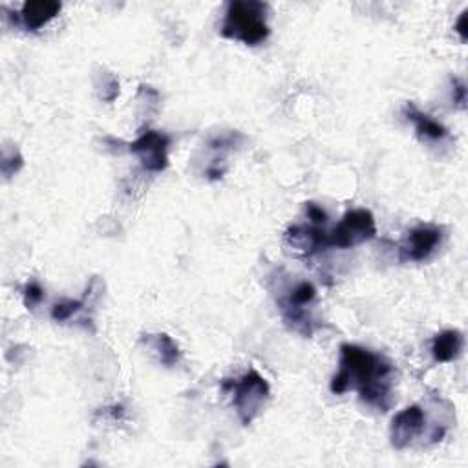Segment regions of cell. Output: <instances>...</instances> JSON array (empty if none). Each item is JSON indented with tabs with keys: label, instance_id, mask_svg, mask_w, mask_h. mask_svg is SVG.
<instances>
[{
	"label": "cell",
	"instance_id": "1",
	"mask_svg": "<svg viewBox=\"0 0 468 468\" xmlns=\"http://www.w3.org/2000/svg\"><path fill=\"white\" fill-rule=\"evenodd\" d=\"M392 375L393 368L384 357L354 344H342L340 368L329 388L335 395L356 388L366 404L386 412L393 400Z\"/></svg>",
	"mask_w": 468,
	"mask_h": 468
},
{
	"label": "cell",
	"instance_id": "2",
	"mask_svg": "<svg viewBox=\"0 0 468 468\" xmlns=\"http://www.w3.org/2000/svg\"><path fill=\"white\" fill-rule=\"evenodd\" d=\"M221 35L240 40L248 46H258L269 37L267 6L256 0H237L230 3L221 24Z\"/></svg>",
	"mask_w": 468,
	"mask_h": 468
},
{
	"label": "cell",
	"instance_id": "3",
	"mask_svg": "<svg viewBox=\"0 0 468 468\" xmlns=\"http://www.w3.org/2000/svg\"><path fill=\"white\" fill-rule=\"evenodd\" d=\"M225 388L232 390V402L244 425H251L260 416L271 393L267 381L255 370L248 372L237 382L225 384Z\"/></svg>",
	"mask_w": 468,
	"mask_h": 468
},
{
	"label": "cell",
	"instance_id": "4",
	"mask_svg": "<svg viewBox=\"0 0 468 468\" xmlns=\"http://www.w3.org/2000/svg\"><path fill=\"white\" fill-rule=\"evenodd\" d=\"M317 299V289L311 282L302 280L287 287L285 295L278 299L280 311L285 322L302 335L310 337L313 333V320L310 317V306Z\"/></svg>",
	"mask_w": 468,
	"mask_h": 468
},
{
	"label": "cell",
	"instance_id": "5",
	"mask_svg": "<svg viewBox=\"0 0 468 468\" xmlns=\"http://www.w3.org/2000/svg\"><path fill=\"white\" fill-rule=\"evenodd\" d=\"M377 225L375 218L366 209H356L344 214L340 223L328 234V248L349 249L375 238Z\"/></svg>",
	"mask_w": 468,
	"mask_h": 468
},
{
	"label": "cell",
	"instance_id": "6",
	"mask_svg": "<svg viewBox=\"0 0 468 468\" xmlns=\"http://www.w3.org/2000/svg\"><path fill=\"white\" fill-rule=\"evenodd\" d=\"M443 242V229L437 225H419L408 232L400 244V258L404 262L428 260Z\"/></svg>",
	"mask_w": 468,
	"mask_h": 468
},
{
	"label": "cell",
	"instance_id": "7",
	"mask_svg": "<svg viewBox=\"0 0 468 468\" xmlns=\"http://www.w3.org/2000/svg\"><path fill=\"white\" fill-rule=\"evenodd\" d=\"M427 428V414L421 406H408L402 412H399L390 428V439L393 448L404 450L412 446Z\"/></svg>",
	"mask_w": 468,
	"mask_h": 468
},
{
	"label": "cell",
	"instance_id": "8",
	"mask_svg": "<svg viewBox=\"0 0 468 468\" xmlns=\"http://www.w3.org/2000/svg\"><path fill=\"white\" fill-rule=\"evenodd\" d=\"M168 136L158 130H147L134 143H130V152L138 156L145 170L161 172L168 165Z\"/></svg>",
	"mask_w": 468,
	"mask_h": 468
},
{
	"label": "cell",
	"instance_id": "9",
	"mask_svg": "<svg viewBox=\"0 0 468 468\" xmlns=\"http://www.w3.org/2000/svg\"><path fill=\"white\" fill-rule=\"evenodd\" d=\"M284 248L289 255L306 258L328 248V234L317 227L292 225L284 232Z\"/></svg>",
	"mask_w": 468,
	"mask_h": 468
},
{
	"label": "cell",
	"instance_id": "10",
	"mask_svg": "<svg viewBox=\"0 0 468 468\" xmlns=\"http://www.w3.org/2000/svg\"><path fill=\"white\" fill-rule=\"evenodd\" d=\"M404 113L408 117V122H412L414 127H416V132L418 136L423 140V141H430V143H441L448 138V130L439 123L436 122L434 117H430L428 113L421 112L416 104L408 103L404 106Z\"/></svg>",
	"mask_w": 468,
	"mask_h": 468
},
{
	"label": "cell",
	"instance_id": "11",
	"mask_svg": "<svg viewBox=\"0 0 468 468\" xmlns=\"http://www.w3.org/2000/svg\"><path fill=\"white\" fill-rule=\"evenodd\" d=\"M61 8L63 6L58 3H53V0H35V3H26L21 10L22 26L30 32H37L61 14Z\"/></svg>",
	"mask_w": 468,
	"mask_h": 468
},
{
	"label": "cell",
	"instance_id": "12",
	"mask_svg": "<svg viewBox=\"0 0 468 468\" xmlns=\"http://www.w3.org/2000/svg\"><path fill=\"white\" fill-rule=\"evenodd\" d=\"M464 347V337L457 329H446L434 337L432 356L436 363H452L455 361Z\"/></svg>",
	"mask_w": 468,
	"mask_h": 468
},
{
	"label": "cell",
	"instance_id": "13",
	"mask_svg": "<svg viewBox=\"0 0 468 468\" xmlns=\"http://www.w3.org/2000/svg\"><path fill=\"white\" fill-rule=\"evenodd\" d=\"M147 338H143V342L154 351L158 356L159 363L166 368L176 366L180 363V347L176 344L166 333H158V335H145Z\"/></svg>",
	"mask_w": 468,
	"mask_h": 468
},
{
	"label": "cell",
	"instance_id": "14",
	"mask_svg": "<svg viewBox=\"0 0 468 468\" xmlns=\"http://www.w3.org/2000/svg\"><path fill=\"white\" fill-rule=\"evenodd\" d=\"M44 299V291L37 282H30L24 287V304L28 306V310H33L35 306H39Z\"/></svg>",
	"mask_w": 468,
	"mask_h": 468
},
{
	"label": "cell",
	"instance_id": "15",
	"mask_svg": "<svg viewBox=\"0 0 468 468\" xmlns=\"http://www.w3.org/2000/svg\"><path fill=\"white\" fill-rule=\"evenodd\" d=\"M117 95H120V81H117L113 76H106V79L103 81L101 97L104 101H113Z\"/></svg>",
	"mask_w": 468,
	"mask_h": 468
},
{
	"label": "cell",
	"instance_id": "16",
	"mask_svg": "<svg viewBox=\"0 0 468 468\" xmlns=\"http://www.w3.org/2000/svg\"><path fill=\"white\" fill-rule=\"evenodd\" d=\"M306 214L308 218L315 223V225H324L328 221V214L322 207H319L317 203H306Z\"/></svg>",
	"mask_w": 468,
	"mask_h": 468
},
{
	"label": "cell",
	"instance_id": "17",
	"mask_svg": "<svg viewBox=\"0 0 468 468\" xmlns=\"http://www.w3.org/2000/svg\"><path fill=\"white\" fill-rule=\"evenodd\" d=\"M454 103L459 106V108H464L466 106V86L463 81L459 79H454Z\"/></svg>",
	"mask_w": 468,
	"mask_h": 468
},
{
	"label": "cell",
	"instance_id": "18",
	"mask_svg": "<svg viewBox=\"0 0 468 468\" xmlns=\"http://www.w3.org/2000/svg\"><path fill=\"white\" fill-rule=\"evenodd\" d=\"M455 32L459 33L461 40L464 42V40H466V12L461 14V17H459V21H457V26H455Z\"/></svg>",
	"mask_w": 468,
	"mask_h": 468
}]
</instances>
